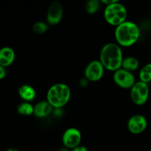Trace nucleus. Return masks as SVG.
Here are the masks:
<instances>
[{
    "label": "nucleus",
    "mask_w": 151,
    "mask_h": 151,
    "mask_svg": "<svg viewBox=\"0 0 151 151\" xmlns=\"http://www.w3.org/2000/svg\"><path fill=\"white\" fill-rule=\"evenodd\" d=\"M120 47L114 43H109L103 46L100 53V61L105 69L116 72L122 68L123 61Z\"/></svg>",
    "instance_id": "obj_1"
},
{
    "label": "nucleus",
    "mask_w": 151,
    "mask_h": 151,
    "mask_svg": "<svg viewBox=\"0 0 151 151\" xmlns=\"http://www.w3.org/2000/svg\"><path fill=\"white\" fill-rule=\"evenodd\" d=\"M114 35L119 45L126 47H131L138 41L140 36V30L135 23L126 21L116 27Z\"/></svg>",
    "instance_id": "obj_2"
},
{
    "label": "nucleus",
    "mask_w": 151,
    "mask_h": 151,
    "mask_svg": "<svg viewBox=\"0 0 151 151\" xmlns=\"http://www.w3.org/2000/svg\"><path fill=\"white\" fill-rule=\"evenodd\" d=\"M70 97V88L64 83L54 84L49 88L47 94V101L56 109H60L66 106Z\"/></svg>",
    "instance_id": "obj_3"
},
{
    "label": "nucleus",
    "mask_w": 151,
    "mask_h": 151,
    "mask_svg": "<svg viewBox=\"0 0 151 151\" xmlns=\"http://www.w3.org/2000/svg\"><path fill=\"white\" fill-rule=\"evenodd\" d=\"M104 18L110 25L118 27L126 22L127 10L119 1L107 5L104 10Z\"/></svg>",
    "instance_id": "obj_4"
},
{
    "label": "nucleus",
    "mask_w": 151,
    "mask_h": 151,
    "mask_svg": "<svg viewBox=\"0 0 151 151\" xmlns=\"http://www.w3.org/2000/svg\"><path fill=\"white\" fill-rule=\"evenodd\" d=\"M131 100L138 106H142L147 102L149 97L148 86L142 81L137 82L131 88Z\"/></svg>",
    "instance_id": "obj_5"
},
{
    "label": "nucleus",
    "mask_w": 151,
    "mask_h": 151,
    "mask_svg": "<svg viewBox=\"0 0 151 151\" xmlns=\"http://www.w3.org/2000/svg\"><path fill=\"white\" fill-rule=\"evenodd\" d=\"M113 79L115 83L122 88H131L136 83L134 75L122 68L114 72Z\"/></svg>",
    "instance_id": "obj_6"
},
{
    "label": "nucleus",
    "mask_w": 151,
    "mask_h": 151,
    "mask_svg": "<svg viewBox=\"0 0 151 151\" xmlns=\"http://www.w3.org/2000/svg\"><path fill=\"white\" fill-rule=\"evenodd\" d=\"M81 139L82 136L79 130L75 128H69L63 133L62 142L65 147L72 150L79 146Z\"/></svg>",
    "instance_id": "obj_7"
},
{
    "label": "nucleus",
    "mask_w": 151,
    "mask_h": 151,
    "mask_svg": "<svg viewBox=\"0 0 151 151\" xmlns=\"http://www.w3.org/2000/svg\"><path fill=\"white\" fill-rule=\"evenodd\" d=\"M104 66L100 60L90 62L85 69V77L87 80L92 82L98 81L103 78L104 74Z\"/></svg>",
    "instance_id": "obj_8"
},
{
    "label": "nucleus",
    "mask_w": 151,
    "mask_h": 151,
    "mask_svg": "<svg viewBox=\"0 0 151 151\" xmlns=\"http://www.w3.org/2000/svg\"><path fill=\"white\" fill-rule=\"evenodd\" d=\"M63 14V9L61 3L54 1L50 4L47 12V21L50 25H57L61 21Z\"/></svg>",
    "instance_id": "obj_9"
},
{
    "label": "nucleus",
    "mask_w": 151,
    "mask_h": 151,
    "mask_svg": "<svg viewBox=\"0 0 151 151\" xmlns=\"http://www.w3.org/2000/svg\"><path fill=\"white\" fill-rule=\"evenodd\" d=\"M128 129L134 134H139L144 132L147 126V121L144 116L140 114L134 115L128 122Z\"/></svg>",
    "instance_id": "obj_10"
},
{
    "label": "nucleus",
    "mask_w": 151,
    "mask_h": 151,
    "mask_svg": "<svg viewBox=\"0 0 151 151\" xmlns=\"http://www.w3.org/2000/svg\"><path fill=\"white\" fill-rule=\"evenodd\" d=\"M15 60V52L10 47H3L0 50V66L7 67L13 63Z\"/></svg>",
    "instance_id": "obj_11"
},
{
    "label": "nucleus",
    "mask_w": 151,
    "mask_h": 151,
    "mask_svg": "<svg viewBox=\"0 0 151 151\" xmlns=\"http://www.w3.org/2000/svg\"><path fill=\"white\" fill-rule=\"evenodd\" d=\"M52 109L53 107L47 100L38 102L34 106V115L37 118H44L52 113Z\"/></svg>",
    "instance_id": "obj_12"
},
{
    "label": "nucleus",
    "mask_w": 151,
    "mask_h": 151,
    "mask_svg": "<svg viewBox=\"0 0 151 151\" xmlns=\"http://www.w3.org/2000/svg\"><path fill=\"white\" fill-rule=\"evenodd\" d=\"M19 94L24 102L32 101L36 97L35 89L29 85H22L19 88Z\"/></svg>",
    "instance_id": "obj_13"
},
{
    "label": "nucleus",
    "mask_w": 151,
    "mask_h": 151,
    "mask_svg": "<svg viewBox=\"0 0 151 151\" xmlns=\"http://www.w3.org/2000/svg\"><path fill=\"white\" fill-rule=\"evenodd\" d=\"M139 66V62L138 59L135 57H127L123 59L122 64V69L128 72H134L136 71Z\"/></svg>",
    "instance_id": "obj_14"
},
{
    "label": "nucleus",
    "mask_w": 151,
    "mask_h": 151,
    "mask_svg": "<svg viewBox=\"0 0 151 151\" xmlns=\"http://www.w3.org/2000/svg\"><path fill=\"white\" fill-rule=\"evenodd\" d=\"M17 111L23 116H29L34 114V106L28 102H23L18 106Z\"/></svg>",
    "instance_id": "obj_15"
},
{
    "label": "nucleus",
    "mask_w": 151,
    "mask_h": 151,
    "mask_svg": "<svg viewBox=\"0 0 151 151\" xmlns=\"http://www.w3.org/2000/svg\"><path fill=\"white\" fill-rule=\"evenodd\" d=\"M139 79L140 81L143 83H147L151 81V63H147L145 65L139 72Z\"/></svg>",
    "instance_id": "obj_16"
},
{
    "label": "nucleus",
    "mask_w": 151,
    "mask_h": 151,
    "mask_svg": "<svg viewBox=\"0 0 151 151\" xmlns=\"http://www.w3.org/2000/svg\"><path fill=\"white\" fill-rule=\"evenodd\" d=\"M100 7V1L98 0H90L86 4V11L88 14H94L99 10Z\"/></svg>",
    "instance_id": "obj_17"
},
{
    "label": "nucleus",
    "mask_w": 151,
    "mask_h": 151,
    "mask_svg": "<svg viewBox=\"0 0 151 151\" xmlns=\"http://www.w3.org/2000/svg\"><path fill=\"white\" fill-rule=\"evenodd\" d=\"M32 29L37 34H43L46 32L48 29V24L45 22H38L35 23L32 26Z\"/></svg>",
    "instance_id": "obj_18"
},
{
    "label": "nucleus",
    "mask_w": 151,
    "mask_h": 151,
    "mask_svg": "<svg viewBox=\"0 0 151 151\" xmlns=\"http://www.w3.org/2000/svg\"><path fill=\"white\" fill-rule=\"evenodd\" d=\"M6 75H7V72H6L5 68L0 66V79H4L6 77Z\"/></svg>",
    "instance_id": "obj_19"
},
{
    "label": "nucleus",
    "mask_w": 151,
    "mask_h": 151,
    "mask_svg": "<svg viewBox=\"0 0 151 151\" xmlns=\"http://www.w3.org/2000/svg\"><path fill=\"white\" fill-rule=\"evenodd\" d=\"M72 151H88V149L84 146H78V147L72 149Z\"/></svg>",
    "instance_id": "obj_20"
},
{
    "label": "nucleus",
    "mask_w": 151,
    "mask_h": 151,
    "mask_svg": "<svg viewBox=\"0 0 151 151\" xmlns=\"http://www.w3.org/2000/svg\"><path fill=\"white\" fill-rule=\"evenodd\" d=\"M117 0H102L101 2L103 3V4H106V6L109 5V4H114V3L116 2Z\"/></svg>",
    "instance_id": "obj_21"
},
{
    "label": "nucleus",
    "mask_w": 151,
    "mask_h": 151,
    "mask_svg": "<svg viewBox=\"0 0 151 151\" xmlns=\"http://www.w3.org/2000/svg\"><path fill=\"white\" fill-rule=\"evenodd\" d=\"M6 151H19V150H18L17 149H15V148H9V149H7V150Z\"/></svg>",
    "instance_id": "obj_22"
},
{
    "label": "nucleus",
    "mask_w": 151,
    "mask_h": 151,
    "mask_svg": "<svg viewBox=\"0 0 151 151\" xmlns=\"http://www.w3.org/2000/svg\"><path fill=\"white\" fill-rule=\"evenodd\" d=\"M59 151H69L68 150V148H66V147H62V148H60Z\"/></svg>",
    "instance_id": "obj_23"
}]
</instances>
